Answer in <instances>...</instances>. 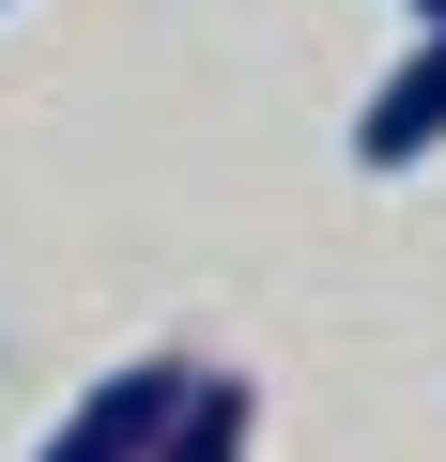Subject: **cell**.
<instances>
[{"label": "cell", "instance_id": "6da1fadb", "mask_svg": "<svg viewBox=\"0 0 446 462\" xmlns=\"http://www.w3.org/2000/svg\"><path fill=\"white\" fill-rule=\"evenodd\" d=\"M185 385H200V355H139V370H108L93 401H62V431H47L32 462H154V431L185 416Z\"/></svg>", "mask_w": 446, "mask_h": 462}, {"label": "cell", "instance_id": "7a4b0ae2", "mask_svg": "<svg viewBox=\"0 0 446 462\" xmlns=\"http://www.w3.org/2000/svg\"><path fill=\"white\" fill-rule=\"evenodd\" d=\"M431 154H446V32H415L354 108V170H431Z\"/></svg>", "mask_w": 446, "mask_h": 462}, {"label": "cell", "instance_id": "3957f363", "mask_svg": "<svg viewBox=\"0 0 446 462\" xmlns=\"http://www.w3.org/2000/svg\"><path fill=\"white\" fill-rule=\"evenodd\" d=\"M247 431H262V385H247V370H200L185 416L154 431V462H247Z\"/></svg>", "mask_w": 446, "mask_h": 462}, {"label": "cell", "instance_id": "277c9868", "mask_svg": "<svg viewBox=\"0 0 446 462\" xmlns=\"http://www.w3.org/2000/svg\"><path fill=\"white\" fill-rule=\"evenodd\" d=\"M400 16H415V32H446V0H400Z\"/></svg>", "mask_w": 446, "mask_h": 462}]
</instances>
